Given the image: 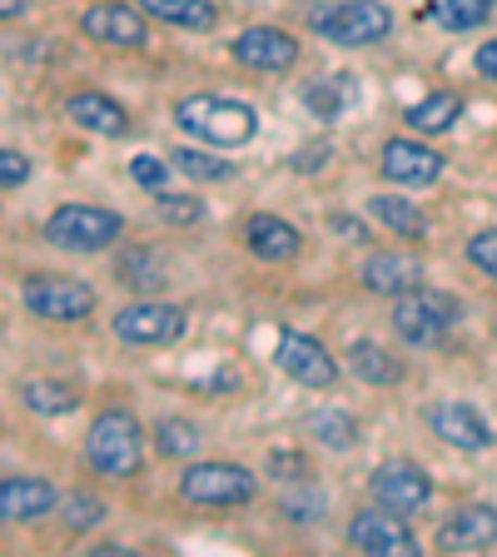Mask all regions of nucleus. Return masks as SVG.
<instances>
[{
    "label": "nucleus",
    "instance_id": "22",
    "mask_svg": "<svg viewBox=\"0 0 497 557\" xmlns=\"http://www.w3.org/2000/svg\"><path fill=\"white\" fill-rule=\"evenodd\" d=\"M458 115H463V100L452 90H438V95H423L418 104H408V129L413 135H443V129L458 125Z\"/></svg>",
    "mask_w": 497,
    "mask_h": 557
},
{
    "label": "nucleus",
    "instance_id": "11",
    "mask_svg": "<svg viewBox=\"0 0 497 557\" xmlns=\"http://www.w3.org/2000/svg\"><path fill=\"white\" fill-rule=\"evenodd\" d=\"M278 369L289 373L294 383H303V388H328V383L338 379V363L334 354H328L319 338L309 334H278Z\"/></svg>",
    "mask_w": 497,
    "mask_h": 557
},
{
    "label": "nucleus",
    "instance_id": "20",
    "mask_svg": "<svg viewBox=\"0 0 497 557\" xmlns=\"http://www.w3.org/2000/svg\"><path fill=\"white\" fill-rule=\"evenodd\" d=\"M244 239L254 249L259 259H294L299 255V230L289 220H278V214H254V220L244 224Z\"/></svg>",
    "mask_w": 497,
    "mask_h": 557
},
{
    "label": "nucleus",
    "instance_id": "5",
    "mask_svg": "<svg viewBox=\"0 0 497 557\" xmlns=\"http://www.w3.org/2000/svg\"><path fill=\"white\" fill-rule=\"evenodd\" d=\"M394 30V11L383 0H338V5H324L313 15V35H324L328 46H373L383 35Z\"/></svg>",
    "mask_w": 497,
    "mask_h": 557
},
{
    "label": "nucleus",
    "instance_id": "16",
    "mask_svg": "<svg viewBox=\"0 0 497 557\" xmlns=\"http://www.w3.org/2000/svg\"><path fill=\"white\" fill-rule=\"evenodd\" d=\"M383 174L394 185H433L443 174V154L418 145V139H388L383 145Z\"/></svg>",
    "mask_w": 497,
    "mask_h": 557
},
{
    "label": "nucleus",
    "instance_id": "8",
    "mask_svg": "<svg viewBox=\"0 0 497 557\" xmlns=\"http://www.w3.org/2000/svg\"><path fill=\"white\" fill-rule=\"evenodd\" d=\"M189 329V313L174 309V304H150L139 299L129 309L115 313V338L135 348H160V344H179Z\"/></svg>",
    "mask_w": 497,
    "mask_h": 557
},
{
    "label": "nucleus",
    "instance_id": "17",
    "mask_svg": "<svg viewBox=\"0 0 497 557\" xmlns=\"http://www.w3.org/2000/svg\"><path fill=\"white\" fill-rule=\"evenodd\" d=\"M60 503L46 478H0V522H35Z\"/></svg>",
    "mask_w": 497,
    "mask_h": 557
},
{
    "label": "nucleus",
    "instance_id": "6",
    "mask_svg": "<svg viewBox=\"0 0 497 557\" xmlns=\"http://www.w3.org/2000/svg\"><path fill=\"white\" fill-rule=\"evenodd\" d=\"M259 478L239 463H195L179 478V498L195 508H244L254 503Z\"/></svg>",
    "mask_w": 497,
    "mask_h": 557
},
{
    "label": "nucleus",
    "instance_id": "1",
    "mask_svg": "<svg viewBox=\"0 0 497 557\" xmlns=\"http://www.w3.org/2000/svg\"><path fill=\"white\" fill-rule=\"evenodd\" d=\"M174 125L189 129L195 139H209L220 150H234V145H249L259 129V115L244 100H229V95H185L174 104Z\"/></svg>",
    "mask_w": 497,
    "mask_h": 557
},
{
    "label": "nucleus",
    "instance_id": "4",
    "mask_svg": "<svg viewBox=\"0 0 497 557\" xmlns=\"http://www.w3.org/2000/svg\"><path fill=\"white\" fill-rule=\"evenodd\" d=\"M120 234H125V220L100 205H60L46 220V239L70 255H100V249L120 244Z\"/></svg>",
    "mask_w": 497,
    "mask_h": 557
},
{
    "label": "nucleus",
    "instance_id": "25",
    "mask_svg": "<svg viewBox=\"0 0 497 557\" xmlns=\"http://www.w3.org/2000/svg\"><path fill=\"white\" fill-rule=\"evenodd\" d=\"M428 15L443 30H477L493 15V0H428Z\"/></svg>",
    "mask_w": 497,
    "mask_h": 557
},
{
    "label": "nucleus",
    "instance_id": "23",
    "mask_svg": "<svg viewBox=\"0 0 497 557\" xmlns=\"http://www.w3.org/2000/svg\"><path fill=\"white\" fill-rule=\"evenodd\" d=\"M139 11L154 21L185 25V30H214L220 25V5L214 0H139Z\"/></svg>",
    "mask_w": 497,
    "mask_h": 557
},
{
    "label": "nucleus",
    "instance_id": "39",
    "mask_svg": "<svg viewBox=\"0 0 497 557\" xmlns=\"http://www.w3.org/2000/svg\"><path fill=\"white\" fill-rule=\"evenodd\" d=\"M334 230H344L348 239H369V234H363V224H359V220H348V214H344V220L334 214Z\"/></svg>",
    "mask_w": 497,
    "mask_h": 557
},
{
    "label": "nucleus",
    "instance_id": "10",
    "mask_svg": "<svg viewBox=\"0 0 497 557\" xmlns=\"http://www.w3.org/2000/svg\"><path fill=\"white\" fill-rule=\"evenodd\" d=\"M234 60L249 70H264V75H278V70L299 65V40L278 25H249L244 35H234Z\"/></svg>",
    "mask_w": 497,
    "mask_h": 557
},
{
    "label": "nucleus",
    "instance_id": "2",
    "mask_svg": "<svg viewBox=\"0 0 497 557\" xmlns=\"http://www.w3.org/2000/svg\"><path fill=\"white\" fill-rule=\"evenodd\" d=\"M85 458L104 478H135L145 468V429L129 408H104L85 433Z\"/></svg>",
    "mask_w": 497,
    "mask_h": 557
},
{
    "label": "nucleus",
    "instance_id": "34",
    "mask_svg": "<svg viewBox=\"0 0 497 557\" xmlns=\"http://www.w3.org/2000/svg\"><path fill=\"white\" fill-rule=\"evenodd\" d=\"M30 180V160L21 150H0V189H15Z\"/></svg>",
    "mask_w": 497,
    "mask_h": 557
},
{
    "label": "nucleus",
    "instance_id": "32",
    "mask_svg": "<svg viewBox=\"0 0 497 557\" xmlns=\"http://www.w3.org/2000/svg\"><path fill=\"white\" fill-rule=\"evenodd\" d=\"M129 180L160 195V189H164V180H170V164H164L160 154H135V160H129Z\"/></svg>",
    "mask_w": 497,
    "mask_h": 557
},
{
    "label": "nucleus",
    "instance_id": "9",
    "mask_svg": "<svg viewBox=\"0 0 497 557\" xmlns=\"http://www.w3.org/2000/svg\"><path fill=\"white\" fill-rule=\"evenodd\" d=\"M348 543L359 547V553H378V557H413L418 553L413 528H408L403 512H394V508L359 512V518L348 522Z\"/></svg>",
    "mask_w": 497,
    "mask_h": 557
},
{
    "label": "nucleus",
    "instance_id": "28",
    "mask_svg": "<svg viewBox=\"0 0 497 557\" xmlns=\"http://www.w3.org/2000/svg\"><path fill=\"white\" fill-rule=\"evenodd\" d=\"M60 518H65L70 533H90V528L104 522V503L95 493H65L60 498Z\"/></svg>",
    "mask_w": 497,
    "mask_h": 557
},
{
    "label": "nucleus",
    "instance_id": "40",
    "mask_svg": "<svg viewBox=\"0 0 497 557\" xmlns=\"http://www.w3.org/2000/svg\"><path fill=\"white\" fill-rule=\"evenodd\" d=\"M15 15H25V0H0V21H15Z\"/></svg>",
    "mask_w": 497,
    "mask_h": 557
},
{
    "label": "nucleus",
    "instance_id": "21",
    "mask_svg": "<svg viewBox=\"0 0 497 557\" xmlns=\"http://www.w3.org/2000/svg\"><path fill=\"white\" fill-rule=\"evenodd\" d=\"M348 363H353V373H359L369 388H394V383H403V363L383 344H373V338H359V344L348 348Z\"/></svg>",
    "mask_w": 497,
    "mask_h": 557
},
{
    "label": "nucleus",
    "instance_id": "33",
    "mask_svg": "<svg viewBox=\"0 0 497 557\" xmlns=\"http://www.w3.org/2000/svg\"><path fill=\"white\" fill-rule=\"evenodd\" d=\"M468 259H473V269H477V274L497 278V230L473 234V239H468Z\"/></svg>",
    "mask_w": 497,
    "mask_h": 557
},
{
    "label": "nucleus",
    "instance_id": "27",
    "mask_svg": "<svg viewBox=\"0 0 497 557\" xmlns=\"http://www.w3.org/2000/svg\"><path fill=\"white\" fill-rule=\"evenodd\" d=\"M309 433L319 443H328V448H353V443H359V423H353L348 413H334V408L313 413L309 418Z\"/></svg>",
    "mask_w": 497,
    "mask_h": 557
},
{
    "label": "nucleus",
    "instance_id": "14",
    "mask_svg": "<svg viewBox=\"0 0 497 557\" xmlns=\"http://www.w3.org/2000/svg\"><path fill=\"white\" fill-rule=\"evenodd\" d=\"M493 543H497V508H487V503H468L438 528L443 553H483Z\"/></svg>",
    "mask_w": 497,
    "mask_h": 557
},
{
    "label": "nucleus",
    "instance_id": "29",
    "mask_svg": "<svg viewBox=\"0 0 497 557\" xmlns=\"http://www.w3.org/2000/svg\"><path fill=\"white\" fill-rule=\"evenodd\" d=\"M170 170L189 174V180H229L234 164L220 160V154H204V150H174L170 154Z\"/></svg>",
    "mask_w": 497,
    "mask_h": 557
},
{
    "label": "nucleus",
    "instance_id": "36",
    "mask_svg": "<svg viewBox=\"0 0 497 557\" xmlns=\"http://www.w3.org/2000/svg\"><path fill=\"white\" fill-rule=\"evenodd\" d=\"M269 468H274V478H303V473H309V463H303L299 453H274V458H269Z\"/></svg>",
    "mask_w": 497,
    "mask_h": 557
},
{
    "label": "nucleus",
    "instance_id": "37",
    "mask_svg": "<svg viewBox=\"0 0 497 557\" xmlns=\"http://www.w3.org/2000/svg\"><path fill=\"white\" fill-rule=\"evenodd\" d=\"M477 70H483L487 81H497V40H487V46H477Z\"/></svg>",
    "mask_w": 497,
    "mask_h": 557
},
{
    "label": "nucleus",
    "instance_id": "15",
    "mask_svg": "<svg viewBox=\"0 0 497 557\" xmlns=\"http://www.w3.org/2000/svg\"><path fill=\"white\" fill-rule=\"evenodd\" d=\"M428 429L438 433L443 443H452V448H493V429H487V418L477 413L473 404H433L428 408Z\"/></svg>",
    "mask_w": 497,
    "mask_h": 557
},
{
    "label": "nucleus",
    "instance_id": "31",
    "mask_svg": "<svg viewBox=\"0 0 497 557\" xmlns=\"http://www.w3.org/2000/svg\"><path fill=\"white\" fill-rule=\"evenodd\" d=\"M303 104H309L313 115L319 120H338L344 115V104H348V90L338 81H328V85H309V90H303Z\"/></svg>",
    "mask_w": 497,
    "mask_h": 557
},
{
    "label": "nucleus",
    "instance_id": "13",
    "mask_svg": "<svg viewBox=\"0 0 497 557\" xmlns=\"http://www.w3.org/2000/svg\"><path fill=\"white\" fill-rule=\"evenodd\" d=\"M373 498L394 512H418L433 498V478L418 463H403V458H398V463H383L378 473H373Z\"/></svg>",
    "mask_w": 497,
    "mask_h": 557
},
{
    "label": "nucleus",
    "instance_id": "18",
    "mask_svg": "<svg viewBox=\"0 0 497 557\" xmlns=\"http://www.w3.org/2000/svg\"><path fill=\"white\" fill-rule=\"evenodd\" d=\"M65 115L75 120L80 129H90V135H104V139H120L129 129L125 104L110 100V95H95V90L70 95V100H65Z\"/></svg>",
    "mask_w": 497,
    "mask_h": 557
},
{
    "label": "nucleus",
    "instance_id": "26",
    "mask_svg": "<svg viewBox=\"0 0 497 557\" xmlns=\"http://www.w3.org/2000/svg\"><path fill=\"white\" fill-rule=\"evenodd\" d=\"M21 398L30 413H70V408L80 404V394H75L70 383H55V379H30L21 388Z\"/></svg>",
    "mask_w": 497,
    "mask_h": 557
},
{
    "label": "nucleus",
    "instance_id": "38",
    "mask_svg": "<svg viewBox=\"0 0 497 557\" xmlns=\"http://www.w3.org/2000/svg\"><path fill=\"white\" fill-rule=\"evenodd\" d=\"M324 160H328V145H309V150H303V160L294 154V170H319Z\"/></svg>",
    "mask_w": 497,
    "mask_h": 557
},
{
    "label": "nucleus",
    "instance_id": "12",
    "mask_svg": "<svg viewBox=\"0 0 497 557\" xmlns=\"http://www.w3.org/2000/svg\"><path fill=\"white\" fill-rule=\"evenodd\" d=\"M80 30L90 35L95 46H115V50H139L150 40L145 15L129 11V5H90V11L80 15Z\"/></svg>",
    "mask_w": 497,
    "mask_h": 557
},
{
    "label": "nucleus",
    "instance_id": "35",
    "mask_svg": "<svg viewBox=\"0 0 497 557\" xmlns=\"http://www.w3.org/2000/svg\"><path fill=\"white\" fill-rule=\"evenodd\" d=\"M160 214H164L170 224H195L204 209H199L195 199H174V195H164V189H160Z\"/></svg>",
    "mask_w": 497,
    "mask_h": 557
},
{
    "label": "nucleus",
    "instance_id": "30",
    "mask_svg": "<svg viewBox=\"0 0 497 557\" xmlns=\"http://www.w3.org/2000/svg\"><path fill=\"white\" fill-rule=\"evenodd\" d=\"M195 448H199V429H195V423H185V418L160 423V453H164V458H189Z\"/></svg>",
    "mask_w": 497,
    "mask_h": 557
},
{
    "label": "nucleus",
    "instance_id": "19",
    "mask_svg": "<svg viewBox=\"0 0 497 557\" xmlns=\"http://www.w3.org/2000/svg\"><path fill=\"white\" fill-rule=\"evenodd\" d=\"M363 284H369L373 294H383V299H398V294L423 284V264H418L413 255H373L369 264H363Z\"/></svg>",
    "mask_w": 497,
    "mask_h": 557
},
{
    "label": "nucleus",
    "instance_id": "3",
    "mask_svg": "<svg viewBox=\"0 0 497 557\" xmlns=\"http://www.w3.org/2000/svg\"><path fill=\"white\" fill-rule=\"evenodd\" d=\"M458 319H463L458 299H452V294H438V289H423V284L398 294V304H394V329H398V338L413 348L443 344V338L458 329Z\"/></svg>",
    "mask_w": 497,
    "mask_h": 557
},
{
    "label": "nucleus",
    "instance_id": "24",
    "mask_svg": "<svg viewBox=\"0 0 497 557\" xmlns=\"http://www.w3.org/2000/svg\"><path fill=\"white\" fill-rule=\"evenodd\" d=\"M369 214L378 224H388V234H398V239H423V234H428V220H423L418 205H408L403 195H373Z\"/></svg>",
    "mask_w": 497,
    "mask_h": 557
},
{
    "label": "nucleus",
    "instance_id": "7",
    "mask_svg": "<svg viewBox=\"0 0 497 557\" xmlns=\"http://www.w3.org/2000/svg\"><path fill=\"white\" fill-rule=\"evenodd\" d=\"M21 299L35 319H50V324H80L95 313V289L80 284V278H65V274H30L21 284Z\"/></svg>",
    "mask_w": 497,
    "mask_h": 557
}]
</instances>
